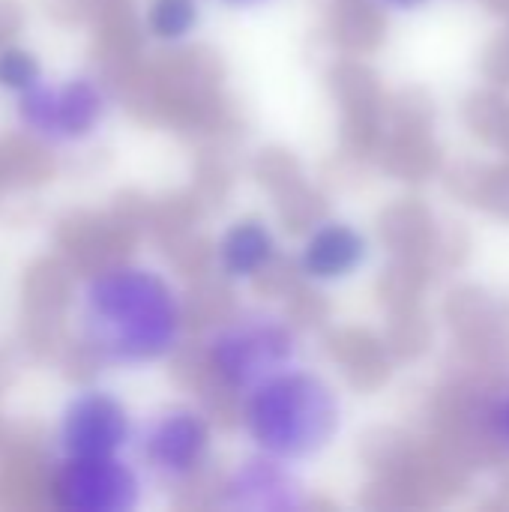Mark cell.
<instances>
[{
    "label": "cell",
    "mask_w": 509,
    "mask_h": 512,
    "mask_svg": "<svg viewBox=\"0 0 509 512\" xmlns=\"http://www.w3.org/2000/svg\"><path fill=\"white\" fill-rule=\"evenodd\" d=\"M144 27L162 45H183L201 27V0H150Z\"/></svg>",
    "instance_id": "11"
},
{
    "label": "cell",
    "mask_w": 509,
    "mask_h": 512,
    "mask_svg": "<svg viewBox=\"0 0 509 512\" xmlns=\"http://www.w3.org/2000/svg\"><path fill=\"white\" fill-rule=\"evenodd\" d=\"M48 501L63 512H135L144 504V477L126 453L54 456Z\"/></svg>",
    "instance_id": "5"
},
{
    "label": "cell",
    "mask_w": 509,
    "mask_h": 512,
    "mask_svg": "<svg viewBox=\"0 0 509 512\" xmlns=\"http://www.w3.org/2000/svg\"><path fill=\"white\" fill-rule=\"evenodd\" d=\"M45 78L39 57L24 45H3L0 48V90L9 96H21L33 84Z\"/></svg>",
    "instance_id": "12"
},
{
    "label": "cell",
    "mask_w": 509,
    "mask_h": 512,
    "mask_svg": "<svg viewBox=\"0 0 509 512\" xmlns=\"http://www.w3.org/2000/svg\"><path fill=\"white\" fill-rule=\"evenodd\" d=\"M342 414L336 387L297 363L240 396V429L252 450L294 468L333 447L342 432Z\"/></svg>",
    "instance_id": "2"
},
{
    "label": "cell",
    "mask_w": 509,
    "mask_h": 512,
    "mask_svg": "<svg viewBox=\"0 0 509 512\" xmlns=\"http://www.w3.org/2000/svg\"><path fill=\"white\" fill-rule=\"evenodd\" d=\"M216 507L231 512H300L309 507V492L294 465L255 450L222 477Z\"/></svg>",
    "instance_id": "8"
},
{
    "label": "cell",
    "mask_w": 509,
    "mask_h": 512,
    "mask_svg": "<svg viewBox=\"0 0 509 512\" xmlns=\"http://www.w3.org/2000/svg\"><path fill=\"white\" fill-rule=\"evenodd\" d=\"M144 468L165 486H189L213 462V423L195 405H168L135 432Z\"/></svg>",
    "instance_id": "6"
},
{
    "label": "cell",
    "mask_w": 509,
    "mask_h": 512,
    "mask_svg": "<svg viewBox=\"0 0 509 512\" xmlns=\"http://www.w3.org/2000/svg\"><path fill=\"white\" fill-rule=\"evenodd\" d=\"M294 321L267 306H246L216 321L201 339V360L216 387L243 396L300 360Z\"/></svg>",
    "instance_id": "3"
},
{
    "label": "cell",
    "mask_w": 509,
    "mask_h": 512,
    "mask_svg": "<svg viewBox=\"0 0 509 512\" xmlns=\"http://www.w3.org/2000/svg\"><path fill=\"white\" fill-rule=\"evenodd\" d=\"M372 3L387 12H417V9L429 6L432 0H372Z\"/></svg>",
    "instance_id": "14"
},
{
    "label": "cell",
    "mask_w": 509,
    "mask_h": 512,
    "mask_svg": "<svg viewBox=\"0 0 509 512\" xmlns=\"http://www.w3.org/2000/svg\"><path fill=\"white\" fill-rule=\"evenodd\" d=\"M279 255H282V243L273 225L258 216H243L231 222L219 234L213 249L216 273L231 285H249L261 279L267 270L276 267Z\"/></svg>",
    "instance_id": "10"
},
{
    "label": "cell",
    "mask_w": 509,
    "mask_h": 512,
    "mask_svg": "<svg viewBox=\"0 0 509 512\" xmlns=\"http://www.w3.org/2000/svg\"><path fill=\"white\" fill-rule=\"evenodd\" d=\"M366 261L369 237L345 219L312 225L297 246V273L312 285H339L357 276Z\"/></svg>",
    "instance_id": "9"
},
{
    "label": "cell",
    "mask_w": 509,
    "mask_h": 512,
    "mask_svg": "<svg viewBox=\"0 0 509 512\" xmlns=\"http://www.w3.org/2000/svg\"><path fill=\"white\" fill-rule=\"evenodd\" d=\"M138 423L129 405L105 387L75 390L54 423L57 456H114L135 444Z\"/></svg>",
    "instance_id": "7"
},
{
    "label": "cell",
    "mask_w": 509,
    "mask_h": 512,
    "mask_svg": "<svg viewBox=\"0 0 509 512\" xmlns=\"http://www.w3.org/2000/svg\"><path fill=\"white\" fill-rule=\"evenodd\" d=\"M483 423H486V435L501 450H509V387H501L489 396L483 408Z\"/></svg>",
    "instance_id": "13"
},
{
    "label": "cell",
    "mask_w": 509,
    "mask_h": 512,
    "mask_svg": "<svg viewBox=\"0 0 509 512\" xmlns=\"http://www.w3.org/2000/svg\"><path fill=\"white\" fill-rule=\"evenodd\" d=\"M108 114L111 93L93 75L42 78L15 96V126L42 147H78L105 126Z\"/></svg>",
    "instance_id": "4"
},
{
    "label": "cell",
    "mask_w": 509,
    "mask_h": 512,
    "mask_svg": "<svg viewBox=\"0 0 509 512\" xmlns=\"http://www.w3.org/2000/svg\"><path fill=\"white\" fill-rule=\"evenodd\" d=\"M216 3H222L228 9H258V6H267L273 0H216Z\"/></svg>",
    "instance_id": "15"
},
{
    "label": "cell",
    "mask_w": 509,
    "mask_h": 512,
    "mask_svg": "<svg viewBox=\"0 0 509 512\" xmlns=\"http://www.w3.org/2000/svg\"><path fill=\"white\" fill-rule=\"evenodd\" d=\"M72 330L90 363L141 372L183 351L189 309L183 291L162 270L141 261H111L78 282Z\"/></svg>",
    "instance_id": "1"
}]
</instances>
